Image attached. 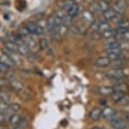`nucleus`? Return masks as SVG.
<instances>
[{
    "label": "nucleus",
    "mask_w": 129,
    "mask_h": 129,
    "mask_svg": "<svg viewBox=\"0 0 129 129\" xmlns=\"http://www.w3.org/2000/svg\"><path fill=\"white\" fill-rule=\"evenodd\" d=\"M124 75L125 74H124V71L122 69H112L110 70H108L104 74V76L107 79L111 80H116V81L122 79L124 78Z\"/></svg>",
    "instance_id": "1"
},
{
    "label": "nucleus",
    "mask_w": 129,
    "mask_h": 129,
    "mask_svg": "<svg viewBox=\"0 0 129 129\" xmlns=\"http://www.w3.org/2000/svg\"><path fill=\"white\" fill-rule=\"evenodd\" d=\"M25 27L31 35H42L44 33V28L36 22L26 23Z\"/></svg>",
    "instance_id": "2"
},
{
    "label": "nucleus",
    "mask_w": 129,
    "mask_h": 129,
    "mask_svg": "<svg viewBox=\"0 0 129 129\" xmlns=\"http://www.w3.org/2000/svg\"><path fill=\"white\" fill-rule=\"evenodd\" d=\"M3 51H4V54H6L9 58H10V60L13 62L14 65H18V66L22 65L23 60H22V58H21V56L19 54L18 52H12V51H9L8 49H6V48L3 49Z\"/></svg>",
    "instance_id": "3"
},
{
    "label": "nucleus",
    "mask_w": 129,
    "mask_h": 129,
    "mask_svg": "<svg viewBox=\"0 0 129 129\" xmlns=\"http://www.w3.org/2000/svg\"><path fill=\"white\" fill-rule=\"evenodd\" d=\"M106 55L107 57L110 61H115L121 59V56H122V52L121 49H110L106 50Z\"/></svg>",
    "instance_id": "4"
},
{
    "label": "nucleus",
    "mask_w": 129,
    "mask_h": 129,
    "mask_svg": "<svg viewBox=\"0 0 129 129\" xmlns=\"http://www.w3.org/2000/svg\"><path fill=\"white\" fill-rule=\"evenodd\" d=\"M81 17H82V21H83L85 24H87V25H93V23L95 21L94 14H92L89 10L82 11V14H81Z\"/></svg>",
    "instance_id": "5"
},
{
    "label": "nucleus",
    "mask_w": 129,
    "mask_h": 129,
    "mask_svg": "<svg viewBox=\"0 0 129 129\" xmlns=\"http://www.w3.org/2000/svg\"><path fill=\"white\" fill-rule=\"evenodd\" d=\"M9 85L17 93H20L21 91H22L25 89V85H24L23 83L16 79H11L9 80Z\"/></svg>",
    "instance_id": "6"
},
{
    "label": "nucleus",
    "mask_w": 129,
    "mask_h": 129,
    "mask_svg": "<svg viewBox=\"0 0 129 129\" xmlns=\"http://www.w3.org/2000/svg\"><path fill=\"white\" fill-rule=\"evenodd\" d=\"M111 61L107 57H98L94 62V65L98 68H106L110 65Z\"/></svg>",
    "instance_id": "7"
},
{
    "label": "nucleus",
    "mask_w": 129,
    "mask_h": 129,
    "mask_svg": "<svg viewBox=\"0 0 129 129\" xmlns=\"http://www.w3.org/2000/svg\"><path fill=\"white\" fill-rule=\"evenodd\" d=\"M116 15H117V14H116V12L113 9H109L108 10L104 12L103 14H102L101 21H107L108 22L109 20H113Z\"/></svg>",
    "instance_id": "8"
},
{
    "label": "nucleus",
    "mask_w": 129,
    "mask_h": 129,
    "mask_svg": "<svg viewBox=\"0 0 129 129\" xmlns=\"http://www.w3.org/2000/svg\"><path fill=\"white\" fill-rule=\"evenodd\" d=\"M113 9L116 12L117 14H123L125 12L126 9V2H124L123 0H119L116 3H115L113 6Z\"/></svg>",
    "instance_id": "9"
},
{
    "label": "nucleus",
    "mask_w": 129,
    "mask_h": 129,
    "mask_svg": "<svg viewBox=\"0 0 129 129\" xmlns=\"http://www.w3.org/2000/svg\"><path fill=\"white\" fill-rule=\"evenodd\" d=\"M101 116H102V110L100 108H99V107H94V108L92 109L89 113V118L94 121H98L101 117Z\"/></svg>",
    "instance_id": "10"
},
{
    "label": "nucleus",
    "mask_w": 129,
    "mask_h": 129,
    "mask_svg": "<svg viewBox=\"0 0 129 129\" xmlns=\"http://www.w3.org/2000/svg\"><path fill=\"white\" fill-rule=\"evenodd\" d=\"M115 111H116L111 108V107L106 106L104 110H102V116H101L104 119V120L110 121L111 118H112V116L114 115V113H115Z\"/></svg>",
    "instance_id": "11"
},
{
    "label": "nucleus",
    "mask_w": 129,
    "mask_h": 129,
    "mask_svg": "<svg viewBox=\"0 0 129 129\" xmlns=\"http://www.w3.org/2000/svg\"><path fill=\"white\" fill-rule=\"evenodd\" d=\"M98 92L104 96H108L114 93V89L112 86H101L98 89Z\"/></svg>",
    "instance_id": "12"
},
{
    "label": "nucleus",
    "mask_w": 129,
    "mask_h": 129,
    "mask_svg": "<svg viewBox=\"0 0 129 129\" xmlns=\"http://www.w3.org/2000/svg\"><path fill=\"white\" fill-rule=\"evenodd\" d=\"M22 40L26 44V46L29 47L30 50H34L36 47V41L31 36V34L29 36H26V37H24Z\"/></svg>",
    "instance_id": "13"
},
{
    "label": "nucleus",
    "mask_w": 129,
    "mask_h": 129,
    "mask_svg": "<svg viewBox=\"0 0 129 129\" xmlns=\"http://www.w3.org/2000/svg\"><path fill=\"white\" fill-rule=\"evenodd\" d=\"M111 123V126H112V128L115 129H126V126H127V122L125 119H120V120L112 121Z\"/></svg>",
    "instance_id": "14"
},
{
    "label": "nucleus",
    "mask_w": 129,
    "mask_h": 129,
    "mask_svg": "<svg viewBox=\"0 0 129 129\" xmlns=\"http://www.w3.org/2000/svg\"><path fill=\"white\" fill-rule=\"evenodd\" d=\"M79 10H80L79 5L77 3H75L69 9H68V11L66 12V13H67L68 15L70 17V18L73 19L79 14Z\"/></svg>",
    "instance_id": "15"
},
{
    "label": "nucleus",
    "mask_w": 129,
    "mask_h": 129,
    "mask_svg": "<svg viewBox=\"0 0 129 129\" xmlns=\"http://www.w3.org/2000/svg\"><path fill=\"white\" fill-rule=\"evenodd\" d=\"M74 4H75V2L73 1V0H65V1L60 2L59 7H60V9H61V10L67 12L68 9H69Z\"/></svg>",
    "instance_id": "16"
},
{
    "label": "nucleus",
    "mask_w": 129,
    "mask_h": 129,
    "mask_svg": "<svg viewBox=\"0 0 129 129\" xmlns=\"http://www.w3.org/2000/svg\"><path fill=\"white\" fill-rule=\"evenodd\" d=\"M21 116L18 114H12V115L9 116V123L10 124L11 126H18L20 124L21 121Z\"/></svg>",
    "instance_id": "17"
},
{
    "label": "nucleus",
    "mask_w": 129,
    "mask_h": 129,
    "mask_svg": "<svg viewBox=\"0 0 129 129\" xmlns=\"http://www.w3.org/2000/svg\"><path fill=\"white\" fill-rule=\"evenodd\" d=\"M111 98H112V101L116 103H119L121 100H122L124 97L126 96V93L122 91H114V93L111 94Z\"/></svg>",
    "instance_id": "18"
},
{
    "label": "nucleus",
    "mask_w": 129,
    "mask_h": 129,
    "mask_svg": "<svg viewBox=\"0 0 129 129\" xmlns=\"http://www.w3.org/2000/svg\"><path fill=\"white\" fill-rule=\"evenodd\" d=\"M0 61H1L4 64H5L6 66H8L9 69L12 68L14 65L13 63V62L10 60V58H9L6 54H4V53H3V54L0 56Z\"/></svg>",
    "instance_id": "19"
},
{
    "label": "nucleus",
    "mask_w": 129,
    "mask_h": 129,
    "mask_svg": "<svg viewBox=\"0 0 129 129\" xmlns=\"http://www.w3.org/2000/svg\"><path fill=\"white\" fill-rule=\"evenodd\" d=\"M116 25H117L118 28L129 30V19L126 18H121L118 22L116 23Z\"/></svg>",
    "instance_id": "20"
},
{
    "label": "nucleus",
    "mask_w": 129,
    "mask_h": 129,
    "mask_svg": "<svg viewBox=\"0 0 129 129\" xmlns=\"http://www.w3.org/2000/svg\"><path fill=\"white\" fill-rule=\"evenodd\" d=\"M102 36V38L104 40L105 39H109V38H113V37H116V30H112V29H109V30L104 31L101 34Z\"/></svg>",
    "instance_id": "21"
},
{
    "label": "nucleus",
    "mask_w": 129,
    "mask_h": 129,
    "mask_svg": "<svg viewBox=\"0 0 129 129\" xmlns=\"http://www.w3.org/2000/svg\"><path fill=\"white\" fill-rule=\"evenodd\" d=\"M19 95H20V97L23 101H29V100H31V90L27 88H25L22 91H21L20 93H19Z\"/></svg>",
    "instance_id": "22"
},
{
    "label": "nucleus",
    "mask_w": 129,
    "mask_h": 129,
    "mask_svg": "<svg viewBox=\"0 0 129 129\" xmlns=\"http://www.w3.org/2000/svg\"><path fill=\"white\" fill-rule=\"evenodd\" d=\"M112 87H113L114 91H122V92H125V93L127 91V89H128L127 85L123 82L119 83V84L114 85V86H112Z\"/></svg>",
    "instance_id": "23"
},
{
    "label": "nucleus",
    "mask_w": 129,
    "mask_h": 129,
    "mask_svg": "<svg viewBox=\"0 0 129 129\" xmlns=\"http://www.w3.org/2000/svg\"><path fill=\"white\" fill-rule=\"evenodd\" d=\"M110 29L109 23L107 21H99V31L101 34L104 32V31L108 30Z\"/></svg>",
    "instance_id": "24"
},
{
    "label": "nucleus",
    "mask_w": 129,
    "mask_h": 129,
    "mask_svg": "<svg viewBox=\"0 0 129 129\" xmlns=\"http://www.w3.org/2000/svg\"><path fill=\"white\" fill-rule=\"evenodd\" d=\"M5 48L9 51H12V52H17V45L14 42H12V41H7L5 42Z\"/></svg>",
    "instance_id": "25"
},
{
    "label": "nucleus",
    "mask_w": 129,
    "mask_h": 129,
    "mask_svg": "<svg viewBox=\"0 0 129 129\" xmlns=\"http://www.w3.org/2000/svg\"><path fill=\"white\" fill-rule=\"evenodd\" d=\"M38 46H39L41 50H45L47 49L48 47V41L47 39L45 38H42L40 39L39 41H38Z\"/></svg>",
    "instance_id": "26"
},
{
    "label": "nucleus",
    "mask_w": 129,
    "mask_h": 129,
    "mask_svg": "<svg viewBox=\"0 0 129 129\" xmlns=\"http://www.w3.org/2000/svg\"><path fill=\"white\" fill-rule=\"evenodd\" d=\"M10 111L12 112H18L19 111L21 110V105L18 104V103H11L10 105L9 106V109Z\"/></svg>",
    "instance_id": "27"
},
{
    "label": "nucleus",
    "mask_w": 129,
    "mask_h": 129,
    "mask_svg": "<svg viewBox=\"0 0 129 129\" xmlns=\"http://www.w3.org/2000/svg\"><path fill=\"white\" fill-rule=\"evenodd\" d=\"M98 4H99V9H100L101 13H104V12H105L106 10H108V9H109V4L104 2L103 0H100V1L98 3Z\"/></svg>",
    "instance_id": "28"
},
{
    "label": "nucleus",
    "mask_w": 129,
    "mask_h": 129,
    "mask_svg": "<svg viewBox=\"0 0 129 129\" xmlns=\"http://www.w3.org/2000/svg\"><path fill=\"white\" fill-rule=\"evenodd\" d=\"M89 11L91 12L92 14H95V13H99V12H100V9H99L98 3H92L91 4H90Z\"/></svg>",
    "instance_id": "29"
},
{
    "label": "nucleus",
    "mask_w": 129,
    "mask_h": 129,
    "mask_svg": "<svg viewBox=\"0 0 129 129\" xmlns=\"http://www.w3.org/2000/svg\"><path fill=\"white\" fill-rule=\"evenodd\" d=\"M123 116H124V114L121 112V111H115V113H114L112 118H111V120H110V122L120 120V119H124Z\"/></svg>",
    "instance_id": "30"
},
{
    "label": "nucleus",
    "mask_w": 129,
    "mask_h": 129,
    "mask_svg": "<svg viewBox=\"0 0 129 129\" xmlns=\"http://www.w3.org/2000/svg\"><path fill=\"white\" fill-rule=\"evenodd\" d=\"M68 31V29H67V26L66 25H60L59 29H58V33H57V36H64L65 34L67 33Z\"/></svg>",
    "instance_id": "31"
},
{
    "label": "nucleus",
    "mask_w": 129,
    "mask_h": 129,
    "mask_svg": "<svg viewBox=\"0 0 129 129\" xmlns=\"http://www.w3.org/2000/svg\"><path fill=\"white\" fill-rule=\"evenodd\" d=\"M90 38L94 41H98L102 38L101 33L99 31H91V33H90Z\"/></svg>",
    "instance_id": "32"
},
{
    "label": "nucleus",
    "mask_w": 129,
    "mask_h": 129,
    "mask_svg": "<svg viewBox=\"0 0 129 129\" xmlns=\"http://www.w3.org/2000/svg\"><path fill=\"white\" fill-rule=\"evenodd\" d=\"M110 64L113 65V69H122L123 62H121V59H118L115 61H111Z\"/></svg>",
    "instance_id": "33"
},
{
    "label": "nucleus",
    "mask_w": 129,
    "mask_h": 129,
    "mask_svg": "<svg viewBox=\"0 0 129 129\" xmlns=\"http://www.w3.org/2000/svg\"><path fill=\"white\" fill-rule=\"evenodd\" d=\"M9 100V94L6 92H0V101H4L8 103Z\"/></svg>",
    "instance_id": "34"
},
{
    "label": "nucleus",
    "mask_w": 129,
    "mask_h": 129,
    "mask_svg": "<svg viewBox=\"0 0 129 129\" xmlns=\"http://www.w3.org/2000/svg\"><path fill=\"white\" fill-rule=\"evenodd\" d=\"M9 105L6 102L4 101H0V112L5 113L9 109Z\"/></svg>",
    "instance_id": "35"
},
{
    "label": "nucleus",
    "mask_w": 129,
    "mask_h": 129,
    "mask_svg": "<svg viewBox=\"0 0 129 129\" xmlns=\"http://www.w3.org/2000/svg\"><path fill=\"white\" fill-rule=\"evenodd\" d=\"M71 32L74 33V34H82V29L80 27L79 25H74L71 26Z\"/></svg>",
    "instance_id": "36"
},
{
    "label": "nucleus",
    "mask_w": 129,
    "mask_h": 129,
    "mask_svg": "<svg viewBox=\"0 0 129 129\" xmlns=\"http://www.w3.org/2000/svg\"><path fill=\"white\" fill-rule=\"evenodd\" d=\"M9 68L8 66H6L5 64H4L3 62L0 61V72L2 73V74H5V73H8L9 71Z\"/></svg>",
    "instance_id": "37"
},
{
    "label": "nucleus",
    "mask_w": 129,
    "mask_h": 129,
    "mask_svg": "<svg viewBox=\"0 0 129 129\" xmlns=\"http://www.w3.org/2000/svg\"><path fill=\"white\" fill-rule=\"evenodd\" d=\"M116 37H120L121 39H122L123 41H129V30H127L126 32L121 34V35L116 36Z\"/></svg>",
    "instance_id": "38"
},
{
    "label": "nucleus",
    "mask_w": 129,
    "mask_h": 129,
    "mask_svg": "<svg viewBox=\"0 0 129 129\" xmlns=\"http://www.w3.org/2000/svg\"><path fill=\"white\" fill-rule=\"evenodd\" d=\"M6 116H5V113L0 112V123H3L5 121Z\"/></svg>",
    "instance_id": "39"
},
{
    "label": "nucleus",
    "mask_w": 129,
    "mask_h": 129,
    "mask_svg": "<svg viewBox=\"0 0 129 129\" xmlns=\"http://www.w3.org/2000/svg\"><path fill=\"white\" fill-rule=\"evenodd\" d=\"M7 84V81L5 79H4V78L0 77V87H3L4 85H6Z\"/></svg>",
    "instance_id": "40"
},
{
    "label": "nucleus",
    "mask_w": 129,
    "mask_h": 129,
    "mask_svg": "<svg viewBox=\"0 0 129 129\" xmlns=\"http://www.w3.org/2000/svg\"><path fill=\"white\" fill-rule=\"evenodd\" d=\"M90 129H101V127H99V126H93V127Z\"/></svg>",
    "instance_id": "41"
},
{
    "label": "nucleus",
    "mask_w": 129,
    "mask_h": 129,
    "mask_svg": "<svg viewBox=\"0 0 129 129\" xmlns=\"http://www.w3.org/2000/svg\"><path fill=\"white\" fill-rule=\"evenodd\" d=\"M14 129H23V128L21 127V126H16Z\"/></svg>",
    "instance_id": "42"
},
{
    "label": "nucleus",
    "mask_w": 129,
    "mask_h": 129,
    "mask_svg": "<svg viewBox=\"0 0 129 129\" xmlns=\"http://www.w3.org/2000/svg\"><path fill=\"white\" fill-rule=\"evenodd\" d=\"M104 2H105V3H107V4H109L111 2V0H103Z\"/></svg>",
    "instance_id": "43"
},
{
    "label": "nucleus",
    "mask_w": 129,
    "mask_h": 129,
    "mask_svg": "<svg viewBox=\"0 0 129 129\" xmlns=\"http://www.w3.org/2000/svg\"><path fill=\"white\" fill-rule=\"evenodd\" d=\"M73 1H74V2H77V3L78 2V3H79V2H81L82 0H73Z\"/></svg>",
    "instance_id": "44"
},
{
    "label": "nucleus",
    "mask_w": 129,
    "mask_h": 129,
    "mask_svg": "<svg viewBox=\"0 0 129 129\" xmlns=\"http://www.w3.org/2000/svg\"><path fill=\"white\" fill-rule=\"evenodd\" d=\"M101 129H107V128H101Z\"/></svg>",
    "instance_id": "45"
},
{
    "label": "nucleus",
    "mask_w": 129,
    "mask_h": 129,
    "mask_svg": "<svg viewBox=\"0 0 129 129\" xmlns=\"http://www.w3.org/2000/svg\"><path fill=\"white\" fill-rule=\"evenodd\" d=\"M111 129H115V128H111Z\"/></svg>",
    "instance_id": "46"
},
{
    "label": "nucleus",
    "mask_w": 129,
    "mask_h": 129,
    "mask_svg": "<svg viewBox=\"0 0 129 129\" xmlns=\"http://www.w3.org/2000/svg\"><path fill=\"white\" fill-rule=\"evenodd\" d=\"M0 74H2V73H1V72H0Z\"/></svg>",
    "instance_id": "47"
}]
</instances>
